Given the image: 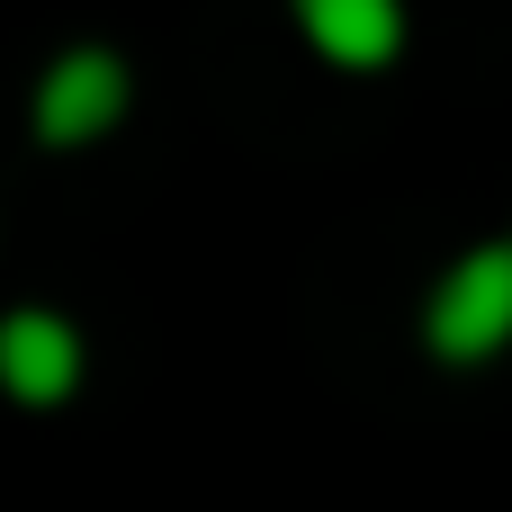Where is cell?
Segmentation results:
<instances>
[{"instance_id":"obj_1","label":"cell","mask_w":512,"mask_h":512,"mask_svg":"<svg viewBox=\"0 0 512 512\" xmlns=\"http://www.w3.org/2000/svg\"><path fill=\"white\" fill-rule=\"evenodd\" d=\"M423 351L441 369H486L495 351H512V234L468 243L432 297H423Z\"/></svg>"},{"instance_id":"obj_2","label":"cell","mask_w":512,"mask_h":512,"mask_svg":"<svg viewBox=\"0 0 512 512\" xmlns=\"http://www.w3.org/2000/svg\"><path fill=\"white\" fill-rule=\"evenodd\" d=\"M126 108H135V72H126V54H108V45H63V54L36 72L27 126H36L45 153H81V144L117 135Z\"/></svg>"},{"instance_id":"obj_3","label":"cell","mask_w":512,"mask_h":512,"mask_svg":"<svg viewBox=\"0 0 512 512\" xmlns=\"http://www.w3.org/2000/svg\"><path fill=\"white\" fill-rule=\"evenodd\" d=\"M90 351H81V324L54 315V306H9L0 315V396L18 405H63L81 387Z\"/></svg>"},{"instance_id":"obj_4","label":"cell","mask_w":512,"mask_h":512,"mask_svg":"<svg viewBox=\"0 0 512 512\" xmlns=\"http://www.w3.org/2000/svg\"><path fill=\"white\" fill-rule=\"evenodd\" d=\"M288 18L333 72H378L405 54V0H288Z\"/></svg>"}]
</instances>
